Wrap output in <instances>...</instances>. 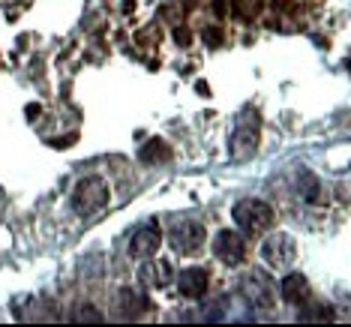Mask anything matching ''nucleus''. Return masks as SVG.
<instances>
[{"mask_svg":"<svg viewBox=\"0 0 351 327\" xmlns=\"http://www.w3.org/2000/svg\"><path fill=\"white\" fill-rule=\"evenodd\" d=\"M234 222L241 226L243 231H250V234H261V231H267L274 226V207L267 202H261V198H243V202L234 204Z\"/></svg>","mask_w":351,"mask_h":327,"instance_id":"1","label":"nucleus"},{"mask_svg":"<svg viewBox=\"0 0 351 327\" xmlns=\"http://www.w3.org/2000/svg\"><path fill=\"white\" fill-rule=\"evenodd\" d=\"M106 202H108V189H106V183H102L99 178H87V180H82L75 186L73 207L82 213V217H90V213L102 210Z\"/></svg>","mask_w":351,"mask_h":327,"instance_id":"2","label":"nucleus"},{"mask_svg":"<svg viewBox=\"0 0 351 327\" xmlns=\"http://www.w3.org/2000/svg\"><path fill=\"white\" fill-rule=\"evenodd\" d=\"M241 294L246 298V303H250L252 309H270L274 306V282H270V276L265 274H250L241 282Z\"/></svg>","mask_w":351,"mask_h":327,"instance_id":"3","label":"nucleus"},{"mask_svg":"<svg viewBox=\"0 0 351 327\" xmlns=\"http://www.w3.org/2000/svg\"><path fill=\"white\" fill-rule=\"evenodd\" d=\"M261 258H265L270 267H289L294 261V241L289 234H270L267 241L261 243Z\"/></svg>","mask_w":351,"mask_h":327,"instance_id":"4","label":"nucleus"},{"mask_svg":"<svg viewBox=\"0 0 351 327\" xmlns=\"http://www.w3.org/2000/svg\"><path fill=\"white\" fill-rule=\"evenodd\" d=\"M213 252H217V258L226 261V265H241V261L246 258V243L237 231L226 228L213 237Z\"/></svg>","mask_w":351,"mask_h":327,"instance_id":"5","label":"nucleus"},{"mask_svg":"<svg viewBox=\"0 0 351 327\" xmlns=\"http://www.w3.org/2000/svg\"><path fill=\"white\" fill-rule=\"evenodd\" d=\"M171 243H174V250L178 252H198L202 250V243H204V226L202 222H193V219H186V222H178V226L171 228Z\"/></svg>","mask_w":351,"mask_h":327,"instance_id":"6","label":"nucleus"},{"mask_svg":"<svg viewBox=\"0 0 351 327\" xmlns=\"http://www.w3.org/2000/svg\"><path fill=\"white\" fill-rule=\"evenodd\" d=\"M159 246H162V231H159L156 226H145L132 234L130 252L135 255V258H154Z\"/></svg>","mask_w":351,"mask_h":327,"instance_id":"7","label":"nucleus"},{"mask_svg":"<svg viewBox=\"0 0 351 327\" xmlns=\"http://www.w3.org/2000/svg\"><path fill=\"white\" fill-rule=\"evenodd\" d=\"M279 291H282V300L291 306H303V303L313 300V285L303 274H289L279 285Z\"/></svg>","mask_w":351,"mask_h":327,"instance_id":"8","label":"nucleus"},{"mask_svg":"<svg viewBox=\"0 0 351 327\" xmlns=\"http://www.w3.org/2000/svg\"><path fill=\"white\" fill-rule=\"evenodd\" d=\"M207 285H210V279H207V270H202V267H186L178 274V289L183 298H193V300L204 298Z\"/></svg>","mask_w":351,"mask_h":327,"instance_id":"9","label":"nucleus"},{"mask_svg":"<svg viewBox=\"0 0 351 327\" xmlns=\"http://www.w3.org/2000/svg\"><path fill=\"white\" fill-rule=\"evenodd\" d=\"M258 150V126L255 123H241L231 135V154L237 159H246Z\"/></svg>","mask_w":351,"mask_h":327,"instance_id":"10","label":"nucleus"},{"mask_svg":"<svg viewBox=\"0 0 351 327\" xmlns=\"http://www.w3.org/2000/svg\"><path fill=\"white\" fill-rule=\"evenodd\" d=\"M138 276H141V282L147 285V289H165V285L171 282V265L169 261H145L138 270Z\"/></svg>","mask_w":351,"mask_h":327,"instance_id":"11","label":"nucleus"},{"mask_svg":"<svg viewBox=\"0 0 351 327\" xmlns=\"http://www.w3.org/2000/svg\"><path fill=\"white\" fill-rule=\"evenodd\" d=\"M147 309V298L141 291L135 289H123L121 294H117V315L123 318H138L141 313Z\"/></svg>","mask_w":351,"mask_h":327,"instance_id":"12","label":"nucleus"},{"mask_svg":"<svg viewBox=\"0 0 351 327\" xmlns=\"http://www.w3.org/2000/svg\"><path fill=\"white\" fill-rule=\"evenodd\" d=\"M138 159H141L145 165H162V162H169V159H171V147L165 145L162 138H150L147 145L141 147Z\"/></svg>","mask_w":351,"mask_h":327,"instance_id":"13","label":"nucleus"},{"mask_svg":"<svg viewBox=\"0 0 351 327\" xmlns=\"http://www.w3.org/2000/svg\"><path fill=\"white\" fill-rule=\"evenodd\" d=\"M298 183H300V193H303V198H306L309 204H315V202H318V180L313 178V174L303 171Z\"/></svg>","mask_w":351,"mask_h":327,"instance_id":"14","label":"nucleus"},{"mask_svg":"<svg viewBox=\"0 0 351 327\" xmlns=\"http://www.w3.org/2000/svg\"><path fill=\"white\" fill-rule=\"evenodd\" d=\"M300 318H303V322H309V318H327V322H330L333 309L330 306H309V303H303V306H300Z\"/></svg>","mask_w":351,"mask_h":327,"instance_id":"15","label":"nucleus"},{"mask_svg":"<svg viewBox=\"0 0 351 327\" xmlns=\"http://www.w3.org/2000/svg\"><path fill=\"white\" fill-rule=\"evenodd\" d=\"M75 322H102V313L97 306H78L75 309Z\"/></svg>","mask_w":351,"mask_h":327,"instance_id":"16","label":"nucleus"},{"mask_svg":"<svg viewBox=\"0 0 351 327\" xmlns=\"http://www.w3.org/2000/svg\"><path fill=\"white\" fill-rule=\"evenodd\" d=\"M204 39H207V45H217V30H204Z\"/></svg>","mask_w":351,"mask_h":327,"instance_id":"17","label":"nucleus"},{"mask_svg":"<svg viewBox=\"0 0 351 327\" xmlns=\"http://www.w3.org/2000/svg\"><path fill=\"white\" fill-rule=\"evenodd\" d=\"M178 43H180V45H186V43H189V36H186V30H178Z\"/></svg>","mask_w":351,"mask_h":327,"instance_id":"18","label":"nucleus"}]
</instances>
